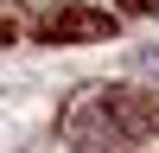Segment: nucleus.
<instances>
[{"label":"nucleus","instance_id":"f257e3e1","mask_svg":"<svg viewBox=\"0 0 159 153\" xmlns=\"http://www.w3.org/2000/svg\"><path fill=\"white\" fill-rule=\"evenodd\" d=\"M147 70H159V51H147Z\"/></svg>","mask_w":159,"mask_h":153}]
</instances>
